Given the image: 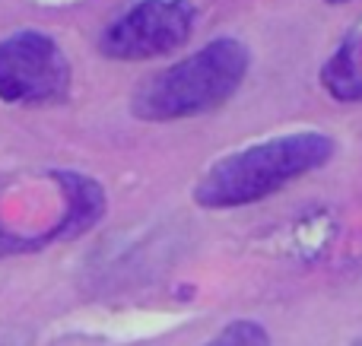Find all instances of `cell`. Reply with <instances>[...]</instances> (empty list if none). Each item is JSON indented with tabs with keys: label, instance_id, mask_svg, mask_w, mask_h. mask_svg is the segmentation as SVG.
I'll use <instances>...</instances> for the list:
<instances>
[{
	"label": "cell",
	"instance_id": "1",
	"mask_svg": "<svg viewBox=\"0 0 362 346\" xmlns=\"http://www.w3.org/2000/svg\"><path fill=\"white\" fill-rule=\"evenodd\" d=\"M334 156V140L327 133L302 131L255 143L219 159L194 188V201L206 210H229L257 203L276 194L283 184L321 169Z\"/></svg>",
	"mask_w": 362,
	"mask_h": 346
},
{
	"label": "cell",
	"instance_id": "2",
	"mask_svg": "<svg viewBox=\"0 0 362 346\" xmlns=\"http://www.w3.org/2000/svg\"><path fill=\"white\" fill-rule=\"evenodd\" d=\"M248 61V48L238 38H216L185 61L146 76L131 99L134 118L181 121L216 112L238 93Z\"/></svg>",
	"mask_w": 362,
	"mask_h": 346
},
{
	"label": "cell",
	"instance_id": "3",
	"mask_svg": "<svg viewBox=\"0 0 362 346\" xmlns=\"http://www.w3.org/2000/svg\"><path fill=\"white\" fill-rule=\"evenodd\" d=\"M70 61L64 48L38 29L0 38V99L10 105H54L70 93Z\"/></svg>",
	"mask_w": 362,
	"mask_h": 346
},
{
	"label": "cell",
	"instance_id": "4",
	"mask_svg": "<svg viewBox=\"0 0 362 346\" xmlns=\"http://www.w3.org/2000/svg\"><path fill=\"white\" fill-rule=\"evenodd\" d=\"M191 0H140L105 25L99 51L112 61H150L172 54L194 32Z\"/></svg>",
	"mask_w": 362,
	"mask_h": 346
},
{
	"label": "cell",
	"instance_id": "5",
	"mask_svg": "<svg viewBox=\"0 0 362 346\" xmlns=\"http://www.w3.org/2000/svg\"><path fill=\"white\" fill-rule=\"evenodd\" d=\"M325 86L334 99H362V29L353 32L331 57V64L325 67Z\"/></svg>",
	"mask_w": 362,
	"mask_h": 346
},
{
	"label": "cell",
	"instance_id": "6",
	"mask_svg": "<svg viewBox=\"0 0 362 346\" xmlns=\"http://www.w3.org/2000/svg\"><path fill=\"white\" fill-rule=\"evenodd\" d=\"M204 346H270V334L255 321H232Z\"/></svg>",
	"mask_w": 362,
	"mask_h": 346
},
{
	"label": "cell",
	"instance_id": "7",
	"mask_svg": "<svg viewBox=\"0 0 362 346\" xmlns=\"http://www.w3.org/2000/svg\"><path fill=\"white\" fill-rule=\"evenodd\" d=\"M327 4H350V0H327Z\"/></svg>",
	"mask_w": 362,
	"mask_h": 346
},
{
	"label": "cell",
	"instance_id": "8",
	"mask_svg": "<svg viewBox=\"0 0 362 346\" xmlns=\"http://www.w3.org/2000/svg\"><path fill=\"white\" fill-rule=\"evenodd\" d=\"M353 346H362V340H356V343H353Z\"/></svg>",
	"mask_w": 362,
	"mask_h": 346
}]
</instances>
